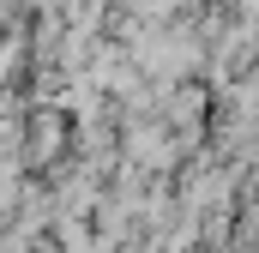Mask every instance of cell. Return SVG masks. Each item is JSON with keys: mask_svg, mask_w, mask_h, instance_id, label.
<instances>
[{"mask_svg": "<svg viewBox=\"0 0 259 253\" xmlns=\"http://www.w3.org/2000/svg\"><path fill=\"white\" fill-rule=\"evenodd\" d=\"M55 151H61V121H49V115H42L36 133H30V163H49Z\"/></svg>", "mask_w": 259, "mask_h": 253, "instance_id": "cell-1", "label": "cell"}]
</instances>
